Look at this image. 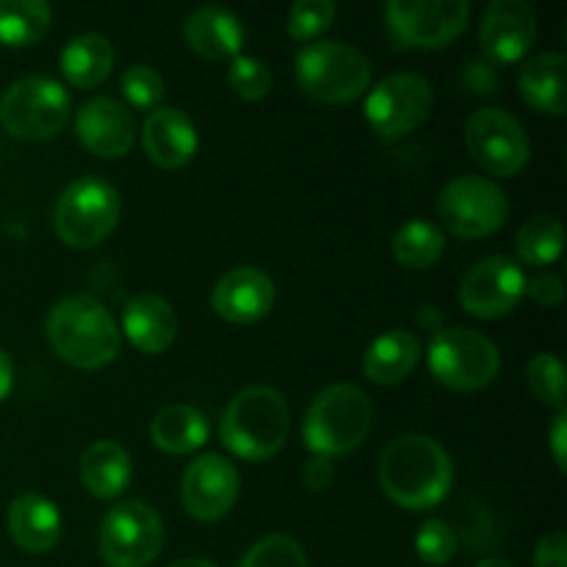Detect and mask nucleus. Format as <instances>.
<instances>
[{
    "mask_svg": "<svg viewBox=\"0 0 567 567\" xmlns=\"http://www.w3.org/2000/svg\"><path fill=\"white\" fill-rule=\"evenodd\" d=\"M53 22V9L44 0H0V44L28 48L37 44Z\"/></svg>",
    "mask_w": 567,
    "mask_h": 567,
    "instance_id": "cd10ccee",
    "label": "nucleus"
},
{
    "mask_svg": "<svg viewBox=\"0 0 567 567\" xmlns=\"http://www.w3.org/2000/svg\"><path fill=\"white\" fill-rule=\"evenodd\" d=\"M537 39V17L526 0H493L482 14L480 44L493 64H515Z\"/></svg>",
    "mask_w": 567,
    "mask_h": 567,
    "instance_id": "dca6fc26",
    "label": "nucleus"
},
{
    "mask_svg": "<svg viewBox=\"0 0 567 567\" xmlns=\"http://www.w3.org/2000/svg\"><path fill=\"white\" fill-rule=\"evenodd\" d=\"M291 410L286 396L269 385L244 388L230 399L219 421V437L236 457L260 463L271 460L288 441Z\"/></svg>",
    "mask_w": 567,
    "mask_h": 567,
    "instance_id": "7ed1b4c3",
    "label": "nucleus"
},
{
    "mask_svg": "<svg viewBox=\"0 0 567 567\" xmlns=\"http://www.w3.org/2000/svg\"><path fill=\"white\" fill-rule=\"evenodd\" d=\"M385 28L396 48H446L465 31L471 17L468 0H388Z\"/></svg>",
    "mask_w": 567,
    "mask_h": 567,
    "instance_id": "9d476101",
    "label": "nucleus"
},
{
    "mask_svg": "<svg viewBox=\"0 0 567 567\" xmlns=\"http://www.w3.org/2000/svg\"><path fill=\"white\" fill-rule=\"evenodd\" d=\"M142 144L150 161L164 169H181L197 153V127L186 111L175 105H158L142 125Z\"/></svg>",
    "mask_w": 567,
    "mask_h": 567,
    "instance_id": "6ab92c4d",
    "label": "nucleus"
},
{
    "mask_svg": "<svg viewBox=\"0 0 567 567\" xmlns=\"http://www.w3.org/2000/svg\"><path fill=\"white\" fill-rule=\"evenodd\" d=\"M238 567H308V557L291 535H269L244 554Z\"/></svg>",
    "mask_w": 567,
    "mask_h": 567,
    "instance_id": "473e14b6",
    "label": "nucleus"
},
{
    "mask_svg": "<svg viewBox=\"0 0 567 567\" xmlns=\"http://www.w3.org/2000/svg\"><path fill=\"white\" fill-rule=\"evenodd\" d=\"M535 567H567V540L563 529L551 532L537 543Z\"/></svg>",
    "mask_w": 567,
    "mask_h": 567,
    "instance_id": "4c0bfd02",
    "label": "nucleus"
},
{
    "mask_svg": "<svg viewBox=\"0 0 567 567\" xmlns=\"http://www.w3.org/2000/svg\"><path fill=\"white\" fill-rule=\"evenodd\" d=\"M338 6L332 0H299L288 11V33L293 42L310 44L332 25Z\"/></svg>",
    "mask_w": 567,
    "mask_h": 567,
    "instance_id": "2f4dec72",
    "label": "nucleus"
},
{
    "mask_svg": "<svg viewBox=\"0 0 567 567\" xmlns=\"http://www.w3.org/2000/svg\"><path fill=\"white\" fill-rule=\"evenodd\" d=\"M11 385H14V369H11L9 354L0 349V402L11 393Z\"/></svg>",
    "mask_w": 567,
    "mask_h": 567,
    "instance_id": "79ce46f5",
    "label": "nucleus"
},
{
    "mask_svg": "<svg viewBox=\"0 0 567 567\" xmlns=\"http://www.w3.org/2000/svg\"><path fill=\"white\" fill-rule=\"evenodd\" d=\"M70 111V94L59 81L31 75L11 83L0 97V125L22 142H44L66 125Z\"/></svg>",
    "mask_w": 567,
    "mask_h": 567,
    "instance_id": "6e6552de",
    "label": "nucleus"
},
{
    "mask_svg": "<svg viewBox=\"0 0 567 567\" xmlns=\"http://www.w3.org/2000/svg\"><path fill=\"white\" fill-rule=\"evenodd\" d=\"M275 282L255 266H236L216 282L210 308L230 324H255L275 308Z\"/></svg>",
    "mask_w": 567,
    "mask_h": 567,
    "instance_id": "a211bd4d",
    "label": "nucleus"
},
{
    "mask_svg": "<svg viewBox=\"0 0 567 567\" xmlns=\"http://www.w3.org/2000/svg\"><path fill=\"white\" fill-rule=\"evenodd\" d=\"M476 567H515L513 563H507V559H498V557H491V559H482Z\"/></svg>",
    "mask_w": 567,
    "mask_h": 567,
    "instance_id": "c03bdc74",
    "label": "nucleus"
},
{
    "mask_svg": "<svg viewBox=\"0 0 567 567\" xmlns=\"http://www.w3.org/2000/svg\"><path fill=\"white\" fill-rule=\"evenodd\" d=\"M9 535L22 551L48 554L61 540V513L50 498L25 493L9 504Z\"/></svg>",
    "mask_w": 567,
    "mask_h": 567,
    "instance_id": "4be33fe9",
    "label": "nucleus"
},
{
    "mask_svg": "<svg viewBox=\"0 0 567 567\" xmlns=\"http://www.w3.org/2000/svg\"><path fill=\"white\" fill-rule=\"evenodd\" d=\"M421 343L410 330H388L369 343L363 354V371L377 385H396L408 380L419 365Z\"/></svg>",
    "mask_w": 567,
    "mask_h": 567,
    "instance_id": "393cba45",
    "label": "nucleus"
},
{
    "mask_svg": "<svg viewBox=\"0 0 567 567\" xmlns=\"http://www.w3.org/2000/svg\"><path fill=\"white\" fill-rule=\"evenodd\" d=\"M435 94L419 72H396L377 83L365 97V122L385 142L413 133L430 116Z\"/></svg>",
    "mask_w": 567,
    "mask_h": 567,
    "instance_id": "f8f14e48",
    "label": "nucleus"
},
{
    "mask_svg": "<svg viewBox=\"0 0 567 567\" xmlns=\"http://www.w3.org/2000/svg\"><path fill=\"white\" fill-rule=\"evenodd\" d=\"M526 382L543 404L565 410V365L557 354H535L526 369Z\"/></svg>",
    "mask_w": 567,
    "mask_h": 567,
    "instance_id": "7c9ffc66",
    "label": "nucleus"
},
{
    "mask_svg": "<svg viewBox=\"0 0 567 567\" xmlns=\"http://www.w3.org/2000/svg\"><path fill=\"white\" fill-rule=\"evenodd\" d=\"M443 227L460 238H485L502 230L509 216V199L498 183L480 175H460L437 197Z\"/></svg>",
    "mask_w": 567,
    "mask_h": 567,
    "instance_id": "9b49d317",
    "label": "nucleus"
},
{
    "mask_svg": "<svg viewBox=\"0 0 567 567\" xmlns=\"http://www.w3.org/2000/svg\"><path fill=\"white\" fill-rule=\"evenodd\" d=\"M210 435V424L203 410L192 404H169L158 410L150 424V437L166 454H192L205 446Z\"/></svg>",
    "mask_w": 567,
    "mask_h": 567,
    "instance_id": "a878e982",
    "label": "nucleus"
},
{
    "mask_svg": "<svg viewBox=\"0 0 567 567\" xmlns=\"http://www.w3.org/2000/svg\"><path fill=\"white\" fill-rule=\"evenodd\" d=\"M391 249L393 258L404 269H430L441 260L443 249H446V236L430 219H410L396 230Z\"/></svg>",
    "mask_w": 567,
    "mask_h": 567,
    "instance_id": "c85d7f7f",
    "label": "nucleus"
},
{
    "mask_svg": "<svg viewBox=\"0 0 567 567\" xmlns=\"http://www.w3.org/2000/svg\"><path fill=\"white\" fill-rule=\"evenodd\" d=\"M526 293L535 299L543 308H557L565 299V282L559 275H551V271H540L532 280H526Z\"/></svg>",
    "mask_w": 567,
    "mask_h": 567,
    "instance_id": "e433bc0d",
    "label": "nucleus"
},
{
    "mask_svg": "<svg viewBox=\"0 0 567 567\" xmlns=\"http://www.w3.org/2000/svg\"><path fill=\"white\" fill-rule=\"evenodd\" d=\"M426 363L432 377L443 388L460 393H474L491 385L502 371V354L496 343L468 327L437 330L426 349Z\"/></svg>",
    "mask_w": 567,
    "mask_h": 567,
    "instance_id": "423d86ee",
    "label": "nucleus"
},
{
    "mask_svg": "<svg viewBox=\"0 0 567 567\" xmlns=\"http://www.w3.org/2000/svg\"><path fill=\"white\" fill-rule=\"evenodd\" d=\"M61 75L78 89H92L109 78L114 66V44L100 33L72 37L61 50Z\"/></svg>",
    "mask_w": 567,
    "mask_h": 567,
    "instance_id": "bb28decb",
    "label": "nucleus"
},
{
    "mask_svg": "<svg viewBox=\"0 0 567 567\" xmlns=\"http://www.w3.org/2000/svg\"><path fill=\"white\" fill-rule=\"evenodd\" d=\"M122 94L138 111H155L164 97V78L147 64H131L122 75Z\"/></svg>",
    "mask_w": 567,
    "mask_h": 567,
    "instance_id": "72a5a7b5",
    "label": "nucleus"
},
{
    "mask_svg": "<svg viewBox=\"0 0 567 567\" xmlns=\"http://www.w3.org/2000/svg\"><path fill=\"white\" fill-rule=\"evenodd\" d=\"M122 203L116 188L97 175L72 181L55 203L53 225L61 241L72 249H92L114 233Z\"/></svg>",
    "mask_w": 567,
    "mask_h": 567,
    "instance_id": "0eeeda50",
    "label": "nucleus"
},
{
    "mask_svg": "<svg viewBox=\"0 0 567 567\" xmlns=\"http://www.w3.org/2000/svg\"><path fill=\"white\" fill-rule=\"evenodd\" d=\"M567 59L565 53H540L524 61L518 72V92L535 111L548 116H565Z\"/></svg>",
    "mask_w": 567,
    "mask_h": 567,
    "instance_id": "5701e85b",
    "label": "nucleus"
},
{
    "mask_svg": "<svg viewBox=\"0 0 567 567\" xmlns=\"http://www.w3.org/2000/svg\"><path fill=\"white\" fill-rule=\"evenodd\" d=\"M164 540L161 515L136 498L114 504L100 524V554L109 567H150Z\"/></svg>",
    "mask_w": 567,
    "mask_h": 567,
    "instance_id": "1a4fd4ad",
    "label": "nucleus"
},
{
    "mask_svg": "<svg viewBox=\"0 0 567 567\" xmlns=\"http://www.w3.org/2000/svg\"><path fill=\"white\" fill-rule=\"evenodd\" d=\"M227 81L230 89L244 100H264L271 89V72L269 66L252 55H236L227 70Z\"/></svg>",
    "mask_w": 567,
    "mask_h": 567,
    "instance_id": "c9c22d12",
    "label": "nucleus"
},
{
    "mask_svg": "<svg viewBox=\"0 0 567 567\" xmlns=\"http://www.w3.org/2000/svg\"><path fill=\"white\" fill-rule=\"evenodd\" d=\"M183 37L197 55L210 61H227L241 55L244 25L233 11L221 6H199L183 20Z\"/></svg>",
    "mask_w": 567,
    "mask_h": 567,
    "instance_id": "aec40b11",
    "label": "nucleus"
},
{
    "mask_svg": "<svg viewBox=\"0 0 567 567\" xmlns=\"http://www.w3.org/2000/svg\"><path fill=\"white\" fill-rule=\"evenodd\" d=\"M75 136L100 158H122L136 142V122L120 100L94 97L75 114Z\"/></svg>",
    "mask_w": 567,
    "mask_h": 567,
    "instance_id": "f3484780",
    "label": "nucleus"
},
{
    "mask_svg": "<svg viewBox=\"0 0 567 567\" xmlns=\"http://www.w3.org/2000/svg\"><path fill=\"white\" fill-rule=\"evenodd\" d=\"M374 408L363 388L338 382L324 388L310 402L302 424V437L316 457H343L363 446L371 432Z\"/></svg>",
    "mask_w": 567,
    "mask_h": 567,
    "instance_id": "20e7f679",
    "label": "nucleus"
},
{
    "mask_svg": "<svg viewBox=\"0 0 567 567\" xmlns=\"http://www.w3.org/2000/svg\"><path fill=\"white\" fill-rule=\"evenodd\" d=\"M463 81L471 92L485 94L493 92V86H496V72H493V66L485 64V61H471V64L465 66Z\"/></svg>",
    "mask_w": 567,
    "mask_h": 567,
    "instance_id": "ea45409f",
    "label": "nucleus"
},
{
    "mask_svg": "<svg viewBox=\"0 0 567 567\" xmlns=\"http://www.w3.org/2000/svg\"><path fill=\"white\" fill-rule=\"evenodd\" d=\"M125 336L138 352L161 354L172 347L177 336V316L172 305L158 293H136L122 310Z\"/></svg>",
    "mask_w": 567,
    "mask_h": 567,
    "instance_id": "412c9836",
    "label": "nucleus"
},
{
    "mask_svg": "<svg viewBox=\"0 0 567 567\" xmlns=\"http://www.w3.org/2000/svg\"><path fill=\"white\" fill-rule=\"evenodd\" d=\"M305 485L310 487L313 493L327 491L336 480V468H332V460L327 457H313L308 465H305V474H302Z\"/></svg>",
    "mask_w": 567,
    "mask_h": 567,
    "instance_id": "58836bf2",
    "label": "nucleus"
},
{
    "mask_svg": "<svg viewBox=\"0 0 567 567\" xmlns=\"http://www.w3.org/2000/svg\"><path fill=\"white\" fill-rule=\"evenodd\" d=\"M169 567H216V565L208 563V559H194V557H188V559H177V563H172Z\"/></svg>",
    "mask_w": 567,
    "mask_h": 567,
    "instance_id": "37998d69",
    "label": "nucleus"
},
{
    "mask_svg": "<svg viewBox=\"0 0 567 567\" xmlns=\"http://www.w3.org/2000/svg\"><path fill=\"white\" fill-rule=\"evenodd\" d=\"M415 551L426 565L441 567L452 563L454 554H457V535L446 520L430 518L421 524L419 535H415Z\"/></svg>",
    "mask_w": 567,
    "mask_h": 567,
    "instance_id": "f704fd0d",
    "label": "nucleus"
},
{
    "mask_svg": "<svg viewBox=\"0 0 567 567\" xmlns=\"http://www.w3.org/2000/svg\"><path fill=\"white\" fill-rule=\"evenodd\" d=\"M465 144L476 164L491 175L513 177L529 164V136L504 109H480L465 122Z\"/></svg>",
    "mask_w": 567,
    "mask_h": 567,
    "instance_id": "ddd939ff",
    "label": "nucleus"
},
{
    "mask_svg": "<svg viewBox=\"0 0 567 567\" xmlns=\"http://www.w3.org/2000/svg\"><path fill=\"white\" fill-rule=\"evenodd\" d=\"M380 485L402 509H432L454 485L446 449L430 435H402L380 457Z\"/></svg>",
    "mask_w": 567,
    "mask_h": 567,
    "instance_id": "f257e3e1",
    "label": "nucleus"
},
{
    "mask_svg": "<svg viewBox=\"0 0 567 567\" xmlns=\"http://www.w3.org/2000/svg\"><path fill=\"white\" fill-rule=\"evenodd\" d=\"M238 485L241 480L230 460L221 454H203L183 474V507L192 518L205 520V524L225 518L236 504Z\"/></svg>",
    "mask_w": 567,
    "mask_h": 567,
    "instance_id": "2eb2a0df",
    "label": "nucleus"
},
{
    "mask_svg": "<svg viewBox=\"0 0 567 567\" xmlns=\"http://www.w3.org/2000/svg\"><path fill=\"white\" fill-rule=\"evenodd\" d=\"M48 341L64 363L94 371L120 354L122 332L100 299L78 293L53 305L48 316Z\"/></svg>",
    "mask_w": 567,
    "mask_h": 567,
    "instance_id": "f03ea898",
    "label": "nucleus"
},
{
    "mask_svg": "<svg viewBox=\"0 0 567 567\" xmlns=\"http://www.w3.org/2000/svg\"><path fill=\"white\" fill-rule=\"evenodd\" d=\"M524 269L507 255H491L465 271L460 282V305L476 319H502L513 313L526 293Z\"/></svg>",
    "mask_w": 567,
    "mask_h": 567,
    "instance_id": "4468645a",
    "label": "nucleus"
},
{
    "mask_svg": "<svg viewBox=\"0 0 567 567\" xmlns=\"http://www.w3.org/2000/svg\"><path fill=\"white\" fill-rule=\"evenodd\" d=\"M81 482L92 496L116 498L125 493L133 476V460L122 443L116 441H94L81 454Z\"/></svg>",
    "mask_w": 567,
    "mask_h": 567,
    "instance_id": "b1692460",
    "label": "nucleus"
},
{
    "mask_svg": "<svg viewBox=\"0 0 567 567\" xmlns=\"http://www.w3.org/2000/svg\"><path fill=\"white\" fill-rule=\"evenodd\" d=\"M551 454L554 463H557L559 471L567 468V413L565 410H557V419H554L551 426Z\"/></svg>",
    "mask_w": 567,
    "mask_h": 567,
    "instance_id": "a19ab883",
    "label": "nucleus"
},
{
    "mask_svg": "<svg viewBox=\"0 0 567 567\" xmlns=\"http://www.w3.org/2000/svg\"><path fill=\"white\" fill-rule=\"evenodd\" d=\"M515 252L526 266H548L563 255V221L551 214H537L515 236Z\"/></svg>",
    "mask_w": 567,
    "mask_h": 567,
    "instance_id": "c756f323",
    "label": "nucleus"
},
{
    "mask_svg": "<svg viewBox=\"0 0 567 567\" xmlns=\"http://www.w3.org/2000/svg\"><path fill=\"white\" fill-rule=\"evenodd\" d=\"M293 72L308 97L338 105L363 97L371 83V61L358 48L330 39L302 44L293 59Z\"/></svg>",
    "mask_w": 567,
    "mask_h": 567,
    "instance_id": "39448f33",
    "label": "nucleus"
}]
</instances>
